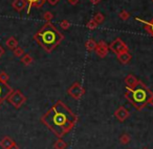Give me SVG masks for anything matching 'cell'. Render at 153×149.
Returning <instances> with one entry per match:
<instances>
[{
  "label": "cell",
  "instance_id": "6da1fadb",
  "mask_svg": "<svg viewBox=\"0 0 153 149\" xmlns=\"http://www.w3.org/2000/svg\"><path fill=\"white\" fill-rule=\"evenodd\" d=\"M76 121V117L61 101H58L42 117L43 123L46 124L59 137L69 131L74 127Z\"/></svg>",
  "mask_w": 153,
  "mask_h": 149
},
{
  "label": "cell",
  "instance_id": "7a4b0ae2",
  "mask_svg": "<svg viewBox=\"0 0 153 149\" xmlns=\"http://www.w3.org/2000/svg\"><path fill=\"white\" fill-rule=\"evenodd\" d=\"M34 39L46 52H51L63 41L64 36L51 23L47 22L34 36Z\"/></svg>",
  "mask_w": 153,
  "mask_h": 149
},
{
  "label": "cell",
  "instance_id": "3957f363",
  "mask_svg": "<svg viewBox=\"0 0 153 149\" xmlns=\"http://www.w3.org/2000/svg\"><path fill=\"white\" fill-rule=\"evenodd\" d=\"M153 97V93L144 86V84L138 81L134 88H128L126 92V98L134 105L137 109H142L146 104L150 102Z\"/></svg>",
  "mask_w": 153,
  "mask_h": 149
},
{
  "label": "cell",
  "instance_id": "277c9868",
  "mask_svg": "<svg viewBox=\"0 0 153 149\" xmlns=\"http://www.w3.org/2000/svg\"><path fill=\"white\" fill-rule=\"evenodd\" d=\"M15 109H20L22 105L24 104V102L26 101V97L21 93V91L19 90H13V92L10 94V96L7 99Z\"/></svg>",
  "mask_w": 153,
  "mask_h": 149
},
{
  "label": "cell",
  "instance_id": "5b68a950",
  "mask_svg": "<svg viewBox=\"0 0 153 149\" xmlns=\"http://www.w3.org/2000/svg\"><path fill=\"white\" fill-rule=\"evenodd\" d=\"M109 50H111L115 54H120L122 52L128 51V47L125 43L123 42V40L120 38H117L110 45H109Z\"/></svg>",
  "mask_w": 153,
  "mask_h": 149
},
{
  "label": "cell",
  "instance_id": "8992f818",
  "mask_svg": "<svg viewBox=\"0 0 153 149\" xmlns=\"http://www.w3.org/2000/svg\"><path fill=\"white\" fill-rule=\"evenodd\" d=\"M12 92H13L12 87H10L7 84H4L0 80V105L7 100Z\"/></svg>",
  "mask_w": 153,
  "mask_h": 149
},
{
  "label": "cell",
  "instance_id": "52a82bcc",
  "mask_svg": "<svg viewBox=\"0 0 153 149\" xmlns=\"http://www.w3.org/2000/svg\"><path fill=\"white\" fill-rule=\"evenodd\" d=\"M68 94L74 99H79L84 94V89L79 82H74L69 89H68Z\"/></svg>",
  "mask_w": 153,
  "mask_h": 149
},
{
  "label": "cell",
  "instance_id": "ba28073f",
  "mask_svg": "<svg viewBox=\"0 0 153 149\" xmlns=\"http://www.w3.org/2000/svg\"><path fill=\"white\" fill-rule=\"evenodd\" d=\"M96 52L100 57H105L109 52V46L104 42V41H100V42L97 44Z\"/></svg>",
  "mask_w": 153,
  "mask_h": 149
},
{
  "label": "cell",
  "instance_id": "9c48e42d",
  "mask_svg": "<svg viewBox=\"0 0 153 149\" xmlns=\"http://www.w3.org/2000/svg\"><path fill=\"white\" fill-rule=\"evenodd\" d=\"M129 115H130L129 112H128L124 106H120L114 113V116L120 120V121H124V120H126L128 117H129Z\"/></svg>",
  "mask_w": 153,
  "mask_h": 149
},
{
  "label": "cell",
  "instance_id": "30bf717a",
  "mask_svg": "<svg viewBox=\"0 0 153 149\" xmlns=\"http://www.w3.org/2000/svg\"><path fill=\"white\" fill-rule=\"evenodd\" d=\"M12 7L18 13H21L24 9H26L27 7V3H26L25 0H14L13 3H12Z\"/></svg>",
  "mask_w": 153,
  "mask_h": 149
},
{
  "label": "cell",
  "instance_id": "8fae6325",
  "mask_svg": "<svg viewBox=\"0 0 153 149\" xmlns=\"http://www.w3.org/2000/svg\"><path fill=\"white\" fill-rule=\"evenodd\" d=\"M135 20H136V21H138V22H140V23L144 25L145 29H146L147 32L150 34L151 37H153V19L151 20V21H145V20H142V19H140V18L136 17Z\"/></svg>",
  "mask_w": 153,
  "mask_h": 149
},
{
  "label": "cell",
  "instance_id": "7c38bea8",
  "mask_svg": "<svg viewBox=\"0 0 153 149\" xmlns=\"http://www.w3.org/2000/svg\"><path fill=\"white\" fill-rule=\"evenodd\" d=\"M25 1H26V3H27V5H28L27 14H30V9H32L33 7L39 9V7H41L43 4H44L46 0H25Z\"/></svg>",
  "mask_w": 153,
  "mask_h": 149
},
{
  "label": "cell",
  "instance_id": "4fadbf2b",
  "mask_svg": "<svg viewBox=\"0 0 153 149\" xmlns=\"http://www.w3.org/2000/svg\"><path fill=\"white\" fill-rule=\"evenodd\" d=\"M131 54L129 53V51H125V52H122L120 54H117V59L121 62L122 64H128L131 61Z\"/></svg>",
  "mask_w": 153,
  "mask_h": 149
},
{
  "label": "cell",
  "instance_id": "5bb4252c",
  "mask_svg": "<svg viewBox=\"0 0 153 149\" xmlns=\"http://www.w3.org/2000/svg\"><path fill=\"white\" fill-rule=\"evenodd\" d=\"M125 82H126V84H127L128 88H134V87L137 84L138 80L136 79V77L134 75L129 74V75H127V77L125 78Z\"/></svg>",
  "mask_w": 153,
  "mask_h": 149
},
{
  "label": "cell",
  "instance_id": "9a60e30c",
  "mask_svg": "<svg viewBox=\"0 0 153 149\" xmlns=\"http://www.w3.org/2000/svg\"><path fill=\"white\" fill-rule=\"evenodd\" d=\"M14 143L15 142H14L10 137H3V138L1 139V141H0V146L2 147L3 149H9Z\"/></svg>",
  "mask_w": 153,
  "mask_h": 149
},
{
  "label": "cell",
  "instance_id": "2e32d148",
  "mask_svg": "<svg viewBox=\"0 0 153 149\" xmlns=\"http://www.w3.org/2000/svg\"><path fill=\"white\" fill-rule=\"evenodd\" d=\"M5 44H7V48L11 49V50H14L16 47H18V41H17V39L14 38V37H10L7 40V42H5Z\"/></svg>",
  "mask_w": 153,
  "mask_h": 149
},
{
  "label": "cell",
  "instance_id": "e0dca14e",
  "mask_svg": "<svg viewBox=\"0 0 153 149\" xmlns=\"http://www.w3.org/2000/svg\"><path fill=\"white\" fill-rule=\"evenodd\" d=\"M98 43L94 40V39H89L85 42V48L87 49L88 51H94L96 50V47Z\"/></svg>",
  "mask_w": 153,
  "mask_h": 149
},
{
  "label": "cell",
  "instance_id": "ac0fdd59",
  "mask_svg": "<svg viewBox=\"0 0 153 149\" xmlns=\"http://www.w3.org/2000/svg\"><path fill=\"white\" fill-rule=\"evenodd\" d=\"M20 59H21V63L23 64V65H25V66H30V64L34 62V59H33V57H30V54L22 55V57H20Z\"/></svg>",
  "mask_w": 153,
  "mask_h": 149
},
{
  "label": "cell",
  "instance_id": "d6986e66",
  "mask_svg": "<svg viewBox=\"0 0 153 149\" xmlns=\"http://www.w3.org/2000/svg\"><path fill=\"white\" fill-rule=\"evenodd\" d=\"M92 19H94L98 24H101V23H103V22H104L105 17H104V15H103L102 13H100V12H99V13H97L96 15L94 16V18H92Z\"/></svg>",
  "mask_w": 153,
  "mask_h": 149
},
{
  "label": "cell",
  "instance_id": "ffe728a7",
  "mask_svg": "<svg viewBox=\"0 0 153 149\" xmlns=\"http://www.w3.org/2000/svg\"><path fill=\"white\" fill-rule=\"evenodd\" d=\"M13 53H14V55H15L16 57H21L22 55H24L25 53H24V50H23V48H21V47H16L15 49L13 50Z\"/></svg>",
  "mask_w": 153,
  "mask_h": 149
},
{
  "label": "cell",
  "instance_id": "44dd1931",
  "mask_svg": "<svg viewBox=\"0 0 153 149\" xmlns=\"http://www.w3.org/2000/svg\"><path fill=\"white\" fill-rule=\"evenodd\" d=\"M119 17L121 20H123V21H126V20H128L130 18V14L128 13L126 10H123V11H121L119 13Z\"/></svg>",
  "mask_w": 153,
  "mask_h": 149
},
{
  "label": "cell",
  "instance_id": "7402d4cb",
  "mask_svg": "<svg viewBox=\"0 0 153 149\" xmlns=\"http://www.w3.org/2000/svg\"><path fill=\"white\" fill-rule=\"evenodd\" d=\"M98 25H99V24L97 23V22L94 21V19L89 20V21L87 22V24H86V26H87V28H88V29H90V30L96 29V28L98 27Z\"/></svg>",
  "mask_w": 153,
  "mask_h": 149
},
{
  "label": "cell",
  "instance_id": "603a6c76",
  "mask_svg": "<svg viewBox=\"0 0 153 149\" xmlns=\"http://www.w3.org/2000/svg\"><path fill=\"white\" fill-rule=\"evenodd\" d=\"M9 79H10V76L7 72H4V71L0 72V80H1V81L4 82V84H7Z\"/></svg>",
  "mask_w": 153,
  "mask_h": 149
},
{
  "label": "cell",
  "instance_id": "cb8c5ba5",
  "mask_svg": "<svg viewBox=\"0 0 153 149\" xmlns=\"http://www.w3.org/2000/svg\"><path fill=\"white\" fill-rule=\"evenodd\" d=\"M55 148L56 149H65L66 148L65 142H64V141H62V140L57 141V143L55 144Z\"/></svg>",
  "mask_w": 153,
  "mask_h": 149
},
{
  "label": "cell",
  "instance_id": "d4e9b609",
  "mask_svg": "<svg viewBox=\"0 0 153 149\" xmlns=\"http://www.w3.org/2000/svg\"><path fill=\"white\" fill-rule=\"evenodd\" d=\"M53 18V15L51 12H45V13L43 14V19H44L46 22H49Z\"/></svg>",
  "mask_w": 153,
  "mask_h": 149
},
{
  "label": "cell",
  "instance_id": "484cf974",
  "mask_svg": "<svg viewBox=\"0 0 153 149\" xmlns=\"http://www.w3.org/2000/svg\"><path fill=\"white\" fill-rule=\"evenodd\" d=\"M60 26L62 27V29L66 30V29H68V28H69L70 23H69V21H68V20H62V21L60 22Z\"/></svg>",
  "mask_w": 153,
  "mask_h": 149
},
{
  "label": "cell",
  "instance_id": "4316f807",
  "mask_svg": "<svg viewBox=\"0 0 153 149\" xmlns=\"http://www.w3.org/2000/svg\"><path fill=\"white\" fill-rule=\"evenodd\" d=\"M120 141H121L123 144H127V143L130 141V138L127 136V134H124V136H122L121 138H120Z\"/></svg>",
  "mask_w": 153,
  "mask_h": 149
},
{
  "label": "cell",
  "instance_id": "83f0119b",
  "mask_svg": "<svg viewBox=\"0 0 153 149\" xmlns=\"http://www.w3.org/2000/svg\"><path fill=\"white\" fill-rule=\"evenodd\" d=\"M46 1L49 3V4H51V5H56L58 2H59L60 0H46Z\"/></svg>",
  "mask_w": 153,
  "mask_h": 149
},
{
  "label": "cell",
  "instance_id": "f1b7e54d",
  "mask_svg": "<svg viewBox=\"0 0 153 149\" xmlns=\"http://www.w3.org/2000/svg\"><path fill=\"white\" fill-rule=\"evenodd\" d=\"M68 2H69L71 5H76V3L79 2V0H68Z\"/></svg>",
  "mask_w": 153,
  "mask_h": 149
},
{
  "label": "cell",
  "instance_id": "f546056e",
  "mask_svg": "<svg viewBox=\"0 0 153 149\" xmlns=\"http://www.w3.org/2000/svg\"><path fill=\"white\" fill-rule=\"evenodd\" d=\"M9 149H19V146H18V145L16 144V143H14V144L12 145V146L10 147Z\"/></svg>",
  "mask_w": 153,
  "mask_h": 149
},
{
  "label": "cell",
  "instance_id": "4dcf8cb0",
  "mask_svg": "<svg viewBox=\"0 0 153 149\" xmlns=\"http://www.w3.org/2000/svg\"><path fill=\"white\" fill-rule=\"evenodd\" d=\"M89 1L92 3V4H98V3H100L102 0H89Z\"/></svg>",
  "mask_w": 153,
  "mask_h": 149
},
{
  "label": "cell",
  "instance_id": "1f68e13d",
  "mask_svg": "<svg viewBox=\"0 0 153 149\" xmlns=\"http://www.w3.org/2000/svg\"><path fill=\"white\" fill-rule=\"evenodd\" d=\"M4 54V49H3V47L0 45V57H2V55Z\"/></svg>",
  "mask_w": 153,
  "mask_h": 149
},
{
  "label": "cell",
  "instance_id": "d6a6232c",
  "mask_svg": "<svg viewBox=\"0 0 153 149\" xmlns=\"http://www.w3.org/2000/svg\"><path fill=\"white\" fill-rule=\"evenodd\" d=\"M149 103H151V104L153 105V97H152V98H151V100H150V102H149Z\"/></svg>",
  "mask_w": 153,
  "mask_h": 149
},
{
  "label": "cell",
  "instance_id": "836d02e7",
  "mask_svg": "<svg viewBox=\"0 0 153 149\" xmlns=\"http://www.w3.org/2000/svg\"><path fill=\"white\" fill-rule=\"evenodd\" d=\"M152 2H153V0H152Z\"/></svg>",
  "mask_w": 153,
  "mask_h": 149
}]
</instances>
